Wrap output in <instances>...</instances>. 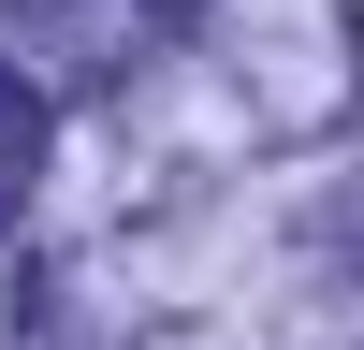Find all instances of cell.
<instances>
[{"label":"cell","mask_w":364,"mask_h":350,"mask_svg":"<svg viewBox=\"0 0 364 350\" xmlns=\"http://www.w3.org/2000/svg\"><path fill=\"white\" fill-rule=\"evenodd\" d=\"M29 161H44V88L0 73V175H29Z\"/></svg>","instance_id":"obj_1"},{"label":"cell","mask_w":364,"mask_h":350,"mask_svg":"<svg viewBox=\"0 0 364 350\" xmlns=\"http://www.w3.org/2000/svg\"><path fill=\"white\" fill-rule=\"evenodd\" d=\"M161 15H204V0H161Z\"/></svg>","instance_id":"obj_2"}]
</instances>
